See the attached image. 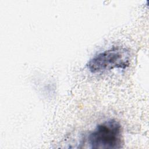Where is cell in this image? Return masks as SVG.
Listing matches in <instances>:
<instances>
[{
  "mask_svg": "<svg viewBox=\"0 0 149 149\" xmlns=\"http://www.w3.org/2000/svg\"><path fill=\"white\" fill-rule=\"evenodd\" d=\"M91 148L118 149L122 147V128L115 119H109L98 124L87 137Z\"/></svg>",
  "mask_w": 149,
  "mask_h": 149,
  "instance_id": "1",
  "label": "cell"
},
{
  "mask_svg": "<svg viewBox=\"0 0 149 149\" xmlns=\"http://www.w3.org/2000/svg\"><path fill=\"white\" fill-rule=\"evenodd\" d=\"M130 62V51L122 47H113L95 55L87 63L92 73H98L114 68L125 69Z\"/></svg>",
  "mask_w": 149,
  "mask_h": 149,
  "instance_id": "2",
  "label": "cell"
}]
</instances>
